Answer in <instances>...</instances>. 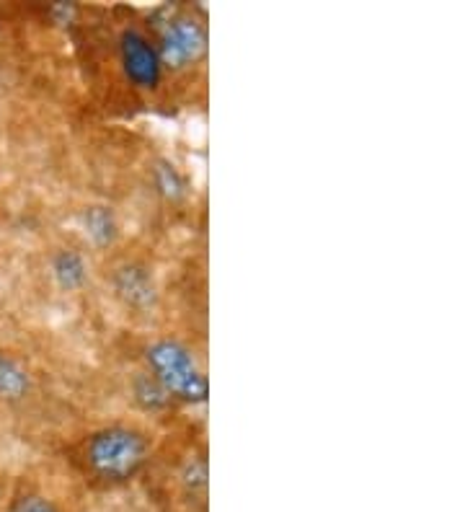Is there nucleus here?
<instances>
[{"mask_svg": "<svg viewBox=\"0 0 465 512\" xmlns=\"http://www.w3.org/2000/svg\"><path fill=\"white\" fill-rule=\"evenodd\" d=\"M117 290L132 306H148L153 300V280H150L143 267L122 269L117 277Z\"/></svg>", "mask_w": 465, "mask_h": 512, "instance_id": "obj_5", "label": "nucleus"}, {"mask_svg": "<svg viewBox=\"0 0 465 512\" xmlns=\"http://www.w3.org/2000/svg\"><path fill=\"white\" fill-rule=\"evenodd\" d=\"M52 269L62 290H78L86 282V262L75 251H60L52 262Z\"/></svg>", "mask_w": 465, "mask_h": 512, "instance_id": "obj_7", "label": "nucleus"}, {"mask_svg": "<svg viewBox=\"0 0 465 512\" xmlns=\"http://www.w3.org/2000/svg\"><path fill=\"white\" fill-rule=\"evenodd\" d=\"M119 57H122L124 75L130 78L132 86L143 88V91H153V88L161 86V55L145 34L127 29L119 39Z\"/></svg>", "mask_w": 465, "mask_h": 512, "instance_id": "obj_4", "label": "nucleus"}, {"mask_svg": "<svg viewBox=\"0 0 465 512\" xmlns=\"http://www.w3.org/2000/svg\"><path fill=\"white\" fill-rule=\"evenodd\" d=\"M166 391H163L161 386H158V383L153 381V378H150V381H140L137 383V399L143 401L145 406H148V409H158V406H163L166 404Z\"/></svg>", "mask_w": 465, "mask_h": 512, "instance_id": "obj_11", "label": "nucleus"}, {"mask_svg": "<svg viewBox=\"0 0 465 512\" xmlns=\"http://www.w3.org/2000/svg\"><path fill=\"white\" fill-rule=\"evenodd\" d=\"M148 450V438L135 427H104V430L93 432L86 443V466L93 479L117 487V484L135 479L137 471L148 461Z\"/></svg>", "mask_w": 465, "mask_h": 512, "instance_id": "obj_1", "label": "nucleus"}, {"mask_svg": "<svg viewBox=\"0 0 465 512\" xmlns=\"http://www.w3.org/2000/svg\"><path fill=\"white\" fill-rule=\"evenodd\" d=\"M8 512H65L52 497L39 492H26L11 502Z\"/></svg>", "mask_w": 465, "mask_h": 512, "instance_id": "obj_9", "label": "nucleus"}, {"mask_svg": "<svg viewBox=\"0 0 465 512\" xmlns=\"http://www.w3.org/2000/svg\"><path fill=\"white\" fill-rule=\"evenodd\" d=\"M207 52V32L194 16H174L163 26L161 42H158V55L161 65L168 70H184L189 65L199 63Z\"/></svg>", "mask_w": 465, "mask_h": 512, "instance_id": "obj_3", "label": "nucleus"}, {"mask_svg": "<svg viewBox=\"0 0 465 512\" xmlns=\"http://www.w3.org/2000/svg\"><path fill=\"white\" fill-rule=\"evenodd\" d=\"M153 381L174 399L186 404H205L210 396L207 375L199 370L197 360L176 339H155L145 350Z\"/></svg>", "mask_w": 465, "mask_h": 512, "instance_id": "obj_2", "label": "nucleus"}, {"mask_svg": "<svg viewBox=\"0 0 465 512\" xmlns=\"http://www.w3.org/2000/svg\"><path fill=\"white\" fill-rule=\"evenodd\" d=\"M155 184L166 194L168 200H179L181 194H184V182H181L179 171L174 166H168V163H161L158 169H155Z\"/></svg>", "mask_w": 465, "mask_h": 512, "instance_id": "obj_10", "label": "nucleus"}, {"mask_svg": "<svg viewBox=\"0 0 465 512\" xmlns=\"http://www.w3.org/2000/svg\"><path fill=\"white\" fill-rule=\"evenodd\" d=\"M29 391V375L13 357L0 352V396L8 401L24 399Z\"/></svg>", "mask_w": 465, "mask_h": 512, "instance_id": "obj_6", "label": "nucleus"}, {"mask_svg": "<svg viewBox=\"0 0 465 512\" xmlns=\"http://www.w3.org/2000/svg\"><path fill=\"white\" fill-rule=\"evenodd\" d=\"M86 233L96 241V244L106 246L112 244L114 236H117V223H114V215L106 210V207H93L86 213Z\"/></svg>", "mask_w": 465, "mask_h": 512, "instance_id": "obj_8", "label": "nucleus"}]
</instances>
